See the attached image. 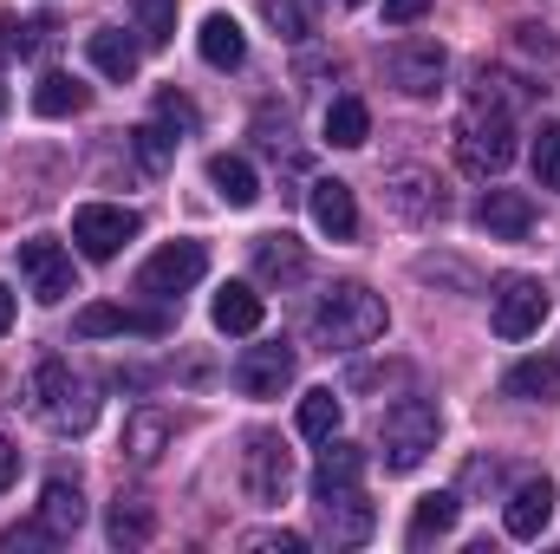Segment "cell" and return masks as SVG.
<instances>
[{"label": "cell", "instance_id": "1", "mask_svg": "<svg viewBox=\"0 0 560 554\" xmlns=\"http://www.w3.org/2000/svg\"><path fill=\"white\" fill-rule=\"evenodd\" d=\"M385 300L365 287V280H339V287H326L319 293V307H313V339L326 346V353H352V346H372L378 333H385Z\"/></svg>", "mask_w": 560, "mask_h": 554}, {"label": "cell", "instance_id": "2", "mask_svg": "<svg viewBox=\"0 0 560 554\" xmlns=\"http://www.w3.org/2000/svg\"><path fill=\"white\" fill-rule=\"evenodd\" d=\"M456 163L469 176H502L515 163V112L489 105V92L456 118Z\"/></svg>", "mask_w": 560, "mask_h": 554}, {"label": "cell", "instance_id": "3", "mask_svg": "<svg viewBox=\"0 0 560 554\" xmlns=\"http://www.w3.org/2000/svg\"><path fill=\"white\" fill-rule=\"evenodd\" d=\"M33 412L46 417L52 430H66V437H79V430H92V417H98V392L66 366V359H46L39 372H33Z\"/></svg>", "mask_w": 560, "mask_h": 554}, {"label": "cell", "instance_id": "4", "mask_svg": "<svg viewBox=\"0 0 560 554\" xmlns=\"http://www.w3.org/2000/svg\"><path fill=\"white\" fill-rule=\"evenodd\" d=\"M436 437H443V417L430 399H398L392 412L378 417V457H385V470H418L423 457L436 450Z\"/></svg>", "mask_w": 560, "mask_h": 554}, {"label": "cell", "instance_id": "5", "mask_svg": "<svg viewBox=\"0 0 560 554\" xmlns=\"http://www.w3.org/2000/svg\"><path fill=\"white\" fill-rule=\"evenodd\" d=\"M242 489H248V503H261V509H280V503H287V489H293V457H287L280 437H268V430L248 437V450H242Z\"/></svg>", "mask_w": 560, "mask_h": 554}, {"label": "cell", "instance_id": "6", "mask_svg": "<svg viewBox=\"0 0 560 554\" xmlns=\"http://www.w3.org/2000/svg\"><path fill=\"white\" fill-rule=\"evenodd\" d=\"M202 275H209V249H202V242H163V249L138 268V293L176 300V293H189Z\"/></svg>", "mask_w": 560, "mask_h": 554}, {"label": "cell", "instance_id": "7", "mask_svg": "<svg viewBox=\"0 0 560 554\" xmlns=\"http://www.w3.org/2000/svg\"><path fill=\"white\" fill-rule=\"evenodd\" d=\"M72 242L85 262H112L125 242H138V209H118V203H85L72 216Z\"/></svg>", "mask_w": 560, "mask_h": 554}, {"label": "cell", "instance_id": "8", "mask_svg": "<svg viewBox=\"0 0 560 554\" xmlns=\"http://www.w3.org/2000/svg\"><path fill=\"white\" fill-rule=\"evenodd\" d=\"M548 307H555V293H548L541 280L515 275V280H502V293H495V307H489V326H495V339H528V333H541Z\"/></svg>", "mask_w": 560, "mask_h": 554}, {"label": "cell", "instance_id": "9", "mask_svg": "<svg viewBox=\"0 0 560 554\" xmlns=\"http://www.w3.org/2000/svg\"><path fill=\"white\" fill-rule=\"evenodd\" d=\"M20 275H26V293H33L39 307H59L66 293H79L72 255H66L52 235H33V242H20Z\"/></svg>", "mask_w": 560, "mask_h": 554}, {"label": "cell", "instance_id": "10", "mask_svg": "<svg viewBox=\"0 0 560 554\" xmlns=\"http://www.w3.org/2000/svg\"><path fill=\"white\" fill-rule=\"evenodd\" d=\"M385 72H392V85H398V92L430 99V92L443 85V72H450V53H443L436 39H398V46L385 53Z\"/></svg>", "mask_w": 560, "mask_h": 554}, {"label": "cell", "instance_id": "11", "mask_svg": "<svg viewBox=\"0 0 560 554\" xmlns=\"http://www.w3.org/2000/svg\"><path fill=\"white\" fill-rule=\"evenodd\" d=\"M293 372H300V359H293L287 339H261V346H248V353L235 359V385H242L248 399H280V392L293 385Z\"/></svg>", "mask_w": 560, "mask_h": 554}, {"label": "cell", "instance_id": "12", "mask_svg": "<svg viewBox=\"0 0 560 554\" xmlns=\"http://www.w3.org/2000/svg\"><path fill=\"white\" fill-rule=\"evenodd\" d=\"M476 229H482L489 242H528L535 203H528L522 189H482V196H476Z\"/></svg>", "mask_w": 560, "mask_h": 554}, {"label": "cell", "instance_id": "13", "mask_svg": "<svg viewBox=\"0 0 560 554\" xmlns=\"http://www.w3.org/2000/svg\"><path fill=\"white\" fill-rule=\"evenodd\" d=\"M319 522H326L332 549H359V542H372V529H378V509H372L359 489H339V496H319Z\"/></svg>", "mask_w": 560, "mask_h": 554}, {"label": "cell", "instance_id": "14", "mask_svg": "<svg viewBox=\"0 0 560 554\" xmlns=\"http://www.w3.org/2000/svg\"><path fill=\"white\" fill-rule=\"evenodd\" d=\"M306 209H313L319 235H332V242H352V235H359V203H352V183L319 176V183L306 189Z\"/></svg>", "mask_w": 560, "mask_h": 554}, {"label": "cell", "instance_id": "15", "mask_svg": "<svg viewBox=\"0 0 560 554\" xmlns=\"http://www.w3.org/2000/svg\"><path fill=\"white\" fill-rule=\"evenodd\" d=\"M502 522H509V535H515V542H541V529L555 522V483H548V476L515 483V496H509Z\"/></svg>", "mask_w": 560, "mask_h": 554}, {"label": "cell", "instance_id": "16", "mask_svg": "<svg viewBox=\"0 0 560 554\" xmlns=\"http://www.w3.org/2000/svg\"><path fill=\"white\" fill-rule=\"evenodd\" d=\"M385 196H392V209L405 216V222H436L450 203H443V183L430 176V170H392V183H385Z\"/></svg>", "mask_w": 560, "mask_h": 554}, {"label": "cell", "instance_id": "17", "mask_svg": "<svg viewBox=\"0 0 560 554\" xmlns=\"http://www.w3.org/2000/svg\"><path fill=\"white\" fill-rule=\"evenodd\" d=\"M79 333H85V339H105V333H143V339H163V333H170V313H143V307H112V300H98V307L79 313Z\"/></svg>", "mask_w": 560, "mask_h": 554}, {"label": "cell", "instance_id": "18", "mask_svg": "<svg viewBox=\"0 0 560 554\" xmlns=\"http://www.w3.org/2000/svg\"><path fill=\"white\" fill-rule=\"evenodd\" d=\"M79 522H85V496H79V483L52 476V483L39 489V529H46L52 542H72V535H79Z\"/></svg>", "mask_w": 560, "mask_h": 554}, {"label": "cell", "instance_id": "19", "mask_svg": "<svg viewBox=\"0 0 560 554\" xmlns=\"http://www.w3.org/2000/svg\"><path fill=\"white\" fill-rule=\"evenodd\" d=\"M85 53H92V66L105 72V79H118V85H131L143 66V46L131 33H118V26H98L92 39H85Z\"/></svg>", "mask_w": 560, "mask_h": 554}, {"label": "cell", "instance_id": "20", "mask_svg": "<svg viewBox=\"0 0 560 554\" xmlns=\"http://www.w3.org/2000/svg\"><path fill=\"white\" fill-rule=\"evenodd\" d=\"M255 280H268V287H293V280H306V249L280 229V235H261L255 242Z\"/></svg>", "mask_w": 560, "mask_h": 554}, {"label": "cell", "instance_id": "21", "mask_svg": "<svg viewBox=\"0 0 560 554\" xmlns=\"http://www.w3.org/2000/svg\"><path fill=\"white\" fill-rule=\"evenodd\" d=\"M196 46H202V59H209L215 72H235V66L248 59V33H242L235 13H209L202 33H196Z\"/></svg>", "mask_w": 560, "mask_h": 554}, {"label": "cell", "instance_id": "22", "mask_svg": "<svg viewBox=\"0 0 560 554\" xmlns=\"http://www.w3.org/2000/svg\"><path fill=\"white\" fill-rule=\"evenodd\" d=\"M359 476H365V450L326 437V457L313 463V503L319 496H339V489H359Z\"/></svg>", "mask_w": 560, "mask_h": 554}, {"label": "cell", "instance_id": "23", "mask_svg": "<svg viewBox=\"0 0 560 554\" xmlns=\"http://www.w3.org/2000/svg\"><path fill=\"white\" fill-rule=\"evenodd\" d=\"M209 183H215V196L229 203V209H255L261 203V176H255V163L248 157H209Z\"/></svg>", "mask_w": 560, "mask_h": 554}, {"label": "cell", "instance_id": "24", "mask_svg": "<svg viewBox=\"0 0 560 554\" xmlns=\"http://www.w3.org/2000/svg\"><path fill=\"white\" fill-rule=\"evenodd\" d=\"M209 320H215L222 333H255V326H261V293H255L248 280H229V287L215 293Z\"/></svg>", "mask_w": 560, "mask_h": 554}, {"label": "cell", "instance_id": "25", "mask_svg": "<svg viewBox=\"0 0 560 554\" xmlns=\"http://www.w3.org/2000/svg\"><path fill=\"white\" fill-rule=\"evenodd\" d=\"M502 392H509V399H528V405L560 399V359H522V366H509Z\"/></svg>", "mask_w": 560, "mask_h": 554}, {"label": "cell", "instance_id": "26", "mask_svg": "<svg viewBox=\"0 0 560 554\" xmlns=\"http://www.w3.org/2000/svg\"><path fill=\"white\" fill-rule=\"evenodd\" d=\"M85 99H92V92H85L72 72H46V79L33 85V112H39V118H79Z\"/></svg>", "mask_w": 560, "mask_h": 554}, {"label": "cell", "instance_id": "27", "mask_svg": "<svg viewBox=\"0 0 560 554\" xmlns=\"http://www.w3.org/2000/svg\"><path fill=\"white\" fill-rule=\"evenodd\" d=\"M456 516H463V503H456V496H423L418 516H411V529H405V542H411V549H430V542H443V535L456 529Z\"/></svg>", "mask_w": 560, "mask_h": 554}, {"label": "cell", "instance_id": "28", "mask_svg": "<svg viewBox=\"0 0 560 554\" xmlns=\"http://www.w3.org/2000/svg\"><path fill=\"white\" fill-rule=\"evenodd\" d=\"M163 443H170V417L163 412H138L125 424V457H131L138 470H150V463L163 457Z\"/></svg>", "mask_w": 560, "mask_h": 554}, {"label": "cell", "instance_id": "29", "mask_svg": "<svg viewBox=\"0 0 560 554\" xmlns=\"http://www.w3.org/2000/svg\"><path fill=\"white\" fill-rule=\"evenodd\" d=\"M365 138H372V112H365V99H332V112H326V143L359 150Z\"/></svg>", "mask_w": 560, "mask_h": 554}, {"label": "cell", "instance_id": "30", "mask_svg": "<svg viewBox=\"0 0 560 554\" xmlns=\"http://www.w3.org/2000/svg\"><path fill=\"white\" fill-rule=\"evenodd\" d=\"M339 417H346L339 392H332V385H319V392H306V399H300V437L326 443V437H339Z\"/></svg>", "mask_w": 560, "mask_h": 554}, {"label": "cell", "instance_id": "31", "mask_svg": "<svg viewBox=\"0 0 560 554\" xmlns=\"http://www.w3.org/2000/svg\"><path fill=\"white\" fill-rule=\"evenodd\" d=\"M105 535H112L118 549H143V542L156 535V522H150V509H143V503H112V522H105Z\"/></svg>", "mask_w": 560, "mask_h": 554}, {"label": "cell", "instance_id": "32", "mask_svg": "<svg viewBox=\"0 0 560 554\" xmlns=\"http://www.w3.org/2000/svg\"><path fill=\"white\" fill-rule=\"evenodd\" d=\"M46 20H7L0 13V59H26V53H39L46 46Z\"/></svg>", "mask_w": 560, "mask_h": 554}, {"label": "cell", "instance_id": "33", "mask_svg": "<svg viewBox=\"0 0 560 554\" xmlns=\"http://www.w3.org/2000/svg\"><path fill=\"white\" fill-rule=\"evenodd\" d=\"M138 33L143 46H170L176 39V0H138Z\"/></svg>", "mask_w": 560, "mask_h": 554}, {"label": "cell", "instance_id": "34", "mask_svg": "<svg viewBox=\"0 0 560 554\" xmlns=\"http://www.w3.org/2000/svg\"><path fill=\"white\" fill-rule=\"evenodd\" d=\"M261 13H268V26L280 39H306L313 33V7L306 0H261Z\"/></svg>", "mask_w": 560, "mask_h": 554}, {"label": "cell", "instance_id": "35", "mask_svg": "<svg viewBox=\"0 0 560 554\" xmlns=\"http://www.w3.org/2000/svg\"><path fill=\"white\" fill-rule=\"evenodd\" d=\"M535 176H541V189H560V125L535 131Z\"/></svg>", "mask_w": 560, "mask_h": 554}, {"label": "cell", "instance_id": "36", "mask_svg": "<svg viewBox=\"0 0 560 554\" xmlns=\"http://www.w3.org/2000/svg\"><path fill=\"white\" fill-rule=\"evenodd\" d=\"M131 150H138V163L156 176L163 163H170V150H176V138L170 131H156V125H143V131H131Z\"/></svg>", "mask_w": 560, "mask_h": 554}, {"label": "cell", "instance_id": "37", "mask_svg": "<svg viewBox=\"0 0 560 554\" xmlns=\"http://www.w3.org/2000/svg\"><path fill=\"white\" fill-rule=\"evenodd\" d=\"M242 549H255V554H306V535H293V529H255V535H242Z\"/></svg>", "mask_w": 560, "mask_h": 554}, {"label": "cell", "instance_id": "38", "mask_svg": "<svg viewBox=\"0 0 560 554\" xmlns=\"http://www.w3.org/2000/svg\"><path fill=\"white\" fill-rule=\"evenodd\" d=\"M156 112H163L170 125H183V131H196V105H189V99H176V92H163V99H156Z\"/></svg>", "mask_w": 560, "mask_h": 554}, {"label": "cell", "instance_id": "39", "mask_svg": "<svg viewBox=\"0 0 560 554\" xmlns=\"http://www.w3.org/2000/svg\"><path fill=\"white\" fill-rule=\"evenodd\" d=\"M423 13H430V0H385V20H392V26H411Z\"/></svg>", "mask_w": 560, "mask_h": 554}, {"label": "cell", "instance_id": "40", "mask_svg": "<svg viewBox=\"0 0 560 554\" xmlns=\"http://www.w3.org/2000/svg\"><path fill=\"white\" fill-rule=\"evenodd\" d=\"M13 476H20V450H13V443H7V437H0V489H7V483H13Z\"/></svg>", "mask_w": 560, "mask_h": 554}, {"label": "cell", "instance_id": "41", "mask_svg": "<svg viewBox=\"0 0 560 554\" xmlns=\"http://www.w3.org/2000/svg\"><path fill=\"white\" fill-rule=\"evenodd\" d=\"M522 46H528V53H555V39H548V26H522Z\"/></svg>", "mask_w": 560, "mask_h": 554}, {"label": "cell", "instance_id": "42", "mask_svg": "<svg viewBox=\"0 0 560 554\" xmlns=\"http://www.w3.org/2000/svg\"><path fill=\"white\" fill-rule=\"evenodd\" d=\"M7 326H13V293L0 287V339H7Z\"/></svg>", "mask_w": 560, "mask_h": 554}, {"label": "cell", "instance_id": "43", "mask_svg": "<svg viewBox=\"0 0 560 554\" xmlns=\"http://www.w3.org/2000/svg\"><path fill=\"white\" fill-rule=\"evenodd\" d=\"M7 105H13V99H7V85H0V118H7Z\"/></svg>", "mask_w": 560, "mask_h": 554}, {"label": "cell", "instance_id": "44", "mask_svg": "<svg viewBox=\"0 0 560 554\" xmlns=\"http://www.w3.org/2000/svg\"><path fill=\"white\" fill-rule=\"evenodd\" d=\"M346 7H359V0H346Z\"/></svg>", "mask_w": 560, "mask_h": 554}]
</instances>
